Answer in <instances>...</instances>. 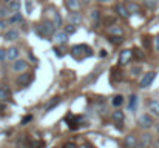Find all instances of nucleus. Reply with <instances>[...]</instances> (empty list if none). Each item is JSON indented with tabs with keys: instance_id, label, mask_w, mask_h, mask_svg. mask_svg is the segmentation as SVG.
<instances>
[{
	"instance_id": "nucleus-30",
	"label": "nucleus",
	"mask_w": 159,
	"mask_h": 148,
	"mask_svg": "<svg viewBox=\"0 0 159 148\" xmlns=\"http://www.w3.org/2000/svg\"><path fill=\"white\" fill-rule=\"evenodd\" d=\"M11 12H12V11H11V9H9L8 6H3V8H0V17H2V19L8 17V16H9Z\"/></svg>"
},
{
	"instance_id": "nucleus-40",
	"label": "nucleus",
	"mask_w": 159,
	"mask_h": 148,
	"mask_svg": "<svg viewBox=\"0 0 159 148\" xmlns=\"http://www.w3.org/2000/svg\"><path fill=\"white\" fill-rule=\"evenodd\" d=\"M63 148H77V145L73 144V142H68V144H65V147Z\"/></svg>"
},
{
	"instance_id": "nucleus-24",
	"label": "nucleus",
	"mask_w": 159,
	"mask_h": 148,
	"mask_svg": "<svg viewBox=\"0 0 159 148\" xmlns=\"http://www.w3.org/2000/svg\"><path fill=\"white\" fill-rule=\"evenodd\" d=\"M8 8H9L12 12H19V9H20V3H19L17 0H11V2L8 3Z\"/></svg>"
},
{
	"instance_id": "nucleus-28",
	"label": "nucleus",
	"mask_w": 159,
	"mask_h": 148,
	"mask_svg": "<svg viewBox=\"0 0 159 148\" xmlns=\"http://www.w3.org/2000/svg\"><path fill=\"white\" fill-rule=\"evenodd\" d=\"M91 20H93L94 23H99V22H101V11H98V9L91 11Z\"/></svg>"
},
{
	"instance_id": "nucleus-8",
	"label": "nucleus",
	"mask_w": 159,
	"mask_h": 148,
	"mask_svg": "<svg viewBox=\"0 0 159 148\" xmlns=\"http://www.w3.org/2000/svg\"><path fill=\"white\" fill-rule=\"evenodd\" d=\"M139 125H141L142 128H150V127L153 125V120H152V117H150L148 114H142V116L139 117Z\"/></svg>"
},
{
	"instance_id": "nucleus-18",
	"label": "nucleus",
	"mask_w": 159,
	"mask_h": 148,
	"mask_svg": "<svg viewBox=\"0 0 159 148\" xmlns=\"http://www.w3.org/2000/svg\"><path fill=\"white\" fill-rule=\"evenodd\" d=\"M22 22H23V17H22V14H19V12H14V16H11V17H9V20H8V23H9V25L22 23Z\"/></svg>"
},
{
	"instance_id": "nucleus-21",
	"label": "nucleus",
	"mask_w": 159,
	"mask_h": 148,
	"mask_svg": "<svg viewBox=\"0 0 159 148\" xmlns=\"http://www.w3.org/2000/svg\"><path fill=\"white\" fill-rule=\"evenodd\" d=\"M9 99V88L8 87H0V102H5Z\"/></svg>"
},
{
	"instance_id": "nucleus-13",
	"label": "nucleus",
	"mask_w": 159,
	"mask_h": 148,
	"mask_svg": "<svg viewBox=\"0 0 159 148\" xmlns=\"http://www.w3.org/2000/svg\"><path fill=\"white\" fill-rule=\"evenodd\" d=\"M68 40H70V34H66L65 31L56 33V42L57 43H66Z\"/></svg>"
},
{
	"instance_id": "nucleus-37",
	"label": "nucleus",
	"mask_w": 159,
	"mask_h": 148,
	"mask_svg": "<svg viewBox=\"0 0 159 148\" xmlns=\"http://www.w3.org/2000/svg\"><path fill=\"white\" fill-rule=\"evenodd\" d=\"M134 56H136V57H138L139 60H142V59L145 57V56H144V52H142L141 49H136V51H134Z\"/></svg>"
},
{
	"instance_id": "nucleus-41",
	"label": "nucleus",
	"mask_w": 159,
	"mask_h": 148,
	"mask_svg": "<svg viewBox=\"0 0 159 148\" xmlns=\"http://www.w3.org/2000/svg\"><path fill=\"white\" fill-rule=\"evenodd\" d=\"M6 25H8V23H6L3 19H0V29H5V28H6Z\"/></svg>"
},
{
	"instance_id": "nucleus-35",
	"label": "nucleus",
	"mask_w": 159,
	"mask_h": 148,
	"mask_svg": "<svg viewBox=\"0 0 159 148\" xmlns=\"http://www.w3.org/2000/svg\"><path fill=\"white\" fill-rule=\"evenodd\" d=\"M6 60V49L0 48V62H5Z\"/></svg>"
},
{
	"instance_id": "nucleus-23",
	"label": "nucleus",
	"mask_w": 159,
	"mask_h": 148,
	"mask_svg": "<svg viewBox=\"0 0 159 148\" xmlns=\"http://www.w3.org/2000/svg\"><path fill=\"white\" fill-rule=\"evenodd\" d=\"M108 40L113 45H120V43H124V36H110Z\"/></svg>"
},
{
	"instance_id": "nucleus-9",
	"label": "nucleus",
	"mask_w": 159,
	"mask_h": 148,
	"mask_svg": "<svg viewBox=\"0 0 159 148\" xmlns=\"http://www.w3.org/2000/svg\"><path fill=\"white\" fill-rule=\"evenodd\" d=\"M6 59L8 60H11V62H14V60H17L19 59V48H8L6 49Z\"/></svg>"
},
{
	"instance_id": "nucleus-4",
	"label": "nucleus",
	"mask_w": 159,
	"mask_h": 148,
	"mask_svg": "<svg viewBox=\"0 0 159 148\" xmlns=\"http://www.w3.org/2000/svg\"><path fill=\"white\" fill-rule=\"evenodd\" d=\"M33 79H34V76H33L31 73L20 74V76L17 77V85H20V87H26V85H30V83L33 82Z\"/></svg>"
},
{
	"instance_id": "nucleus-38",
	"label": "nucleus",
	"mask_w": 159,
	"mask_h": 148,
	"mask_svg": "<svg viewBox=\"0 0 159 148\" xmlns=\"http://www.w3.org/2000/svg\"><path fill=\"white\" fill-rule=\"evenodd\" d=\"M139 73H141V66H134V68L131 70V74H133V76H138Z\"/></svg>"
},
{
	"instance_id": "nucleus-27",
	"label": "nucleus",
	"mask_w": 159,
	"mask_h": 148,
	"mask_svg": "<svg viewBox=\"0 0 159 148\" xmlns=\"http://www.w3.org/2000/svg\"><path fill=\"white\" fill-rule=\"evenodd\" d=\"M110 33H111V36H124L122 28H119L116 25H113V28H110Z\"/></svg>"
},
{
	"instance_id": "nucleus-22",
	"label": "nucleus",
	"mask_w": 159,
	"mask_h": 148,
	"mask_svg": "<svg viewBox=\"0 0 159 148\" xmlns=\"http://www.w3.org/2000/svg\"><path fill=\"white\" fill-rule=\"evenodd\" d=\"M59 103H60V97H54L53 100H51V102L45 106V111H47V113H50V111H51V110H54V108H56Z\"/></svg>"
},
{
	"instance_id": "nucleus-26",
	"label": "nucleus",
	"mask_w": 159,
	"mask_h": 148,
	"mask_svg": "<svg viewBox=\"0 0 159 148\" xmlns=\"http://www.w3.org/2000/svg\"><path fill=\"white\" fill-rule=\"evenodd\" d=\"M127 8H128V11H130L131 14H138V12L141 11L139 5H138V3H133V2H131V3H128V5H127Z\"/></svg>"
},
{
	"instance_id": "nucleus-31",
	"label": "nucleus",
	"mask_w": 159,
	"mask_h": 148,
	"mask_svg": "<svg viewBox=\"0 0 159 148\" xmlns=\"http://www.w3.org/2000/svg\"><path fill=\"white\" fill-rule=\"evenodd\" d=\"M158 2L159 0H144L145 6H147V8H150V9H155V8L158 6Z\"/></svg>"
},
{
	"instance_id": "nucleus-36",
	"label": "nucleus",
	"mask_w": 159,
	"mask_h": 148,
	"mask_svg": "<svg viewBox=\"0 0 159 148\" xmlns=\"http://www.w3.org/2000/svg\"><path fill=\"white\" fill-rule=\"evenodd\" d=\"M33 148H45V142H33V145H31Z\"/></svg>"
},
{
	"instance_id": "nucleus-43",
	"label": "nucleus",
	"mask_w": 159,
	"mask_h": 148,
	"mask_svg": "<svg viewBox=\"0 0 159 148\" xmlns=\"http://www.w3.org/2000/svg\"><path fill=\"white\" fill-rule=\"evenodd\" d=\"M98 2H101V3H108V2H111V0H98Z\"/></svg>"
},
{
	"instance_id": "nucleus-45",
	"label": "nucleus",
	"mask_w": 159,
	"mask_h": 148,
	"mask_svg": "<svg viewBox=\"0 0 159 148\" xmlns=\"http://www.w3.org/2000/svg\"><path fill=\"white\" fill-rule=\"evenodd\" d=\"M84 2H87V3H88V2H91V0H84Z\"/></svg>"
},
{
	"instance_id": "nucleus-44",
	"label": "nucleus",
	"mask_w": 159,
	"mask_h": 148,
	"mask_svg": "<svg viewBox=\"0 0 159 148\" xmlns=\"http://www.w3.org/2000/svg\"><path fill=\"white\" fill-rule=\"evenodd\" d=\"M87 148H93V147H91V145H88V144H87Z\"/></svg>"
},
{
	"instance_id": "nucleus-42",
	"label": "nucleus",
	"mask_w": 159,
	"mask_h": 148,
	"mask_svg": "<svg viewBox=\"0 0 159 148\" xmlns=\"http://www.w3.org/2000/svg\"><path fill=\"white\" fill-rule=\"evenodd\" d=\"M155 48L159 52V36H156V39H155Z\"/></svg>"
},
{
	"instance_id": "nucleus-12",
	"label": "nucleus",
	"mask_w": 159,
	"mask_h": 148,
	"mask_svg": "<svg viewBox=\"0 0 159 148\" xmlns=\"http://www.w3.org/2000/svg\"><path fill=\"white\" fill-rule=\"evenodd\" d=\"M125 147L127 148H136L138 147V139H136V136H133V134H130V136H127L125 137Z\"/></svg>"
},
{
	"instance_id": "nucleus-46",
	"label": "nucleus",
	"mask_w": 159,
	"mask_h": 148,
	"mask_svg": "<svg viewBox=\"0 0 159 148\" xmlns=\"http://www.w3.org/2000/svg\"><path fill=\"white\" fill-rule=\"evenodd\" d=\"M156 130H158V133H159V125H158V128H156Z\"/></svg>"
},
{
	"instance_id": "nucleus-19",
	"label": "nucleus",
	"mask_w": 159,
	"mask_h": 148,
	"mask_svg": "<svg viewBox=\"0 0 159 148\" xmlns=\"http://www.w3.org/2000/svg\"><path fill=\"white\" fill-rule=\"evenodd\" d=\"M70 22L74 23V25H79V23H82V16H80L79 12L73 11V12L70 14Z\"/></svg>"
},
{
	"instance_id": "nucleus-3",
	"label": "nucleus",
	"mask_w": 159,
	"mask_h": 148,
	"mask_svg": "<svg viewBox=\"0 0 159 148\" xmlns=\"http://www.w3.org/2000/svg\"><path fill=\"white\" fill-rule=\"evenodd\" d=\"M155 79H156V73H155V71H150V73L144 74V77H142L141 82H139V87H141V88H148V87L153 83Z\"/></svg>"
},
{
	"instance_id": "nucleus-33",
	"label": "nucleus",
	"mask_w": 159,
	"mask_h": 148,
	"mask_svg": "<svg viewBox=\"0 0 159 148\" xmlns=\"http://www.w3.org/2000/svg\"><path fill=\"white\" fill-rule=\"evenodd\" d=\"M142 43H144V47H145V48H150V45H152V40L148 39V36H145V37L142 39Z\"/></svg>"
},
{
	"instance_id": "nucleus-16",
	"label": "nucleus",
	"mask_w": 159,
	"mask_h": 148,
	"mask_svg": "<svg viewBox=\"0 0 159 148\" xmlns=\"http://www.w3.org/2000/svg\"><path fill=\"white\" fill-rule=\"evenodd\" d=\"M148 110H150L155 116H158L159 117V102L158 100H155V99L150 100V102H148Z\"/></svg>"
},
{
	"instance_id": "nucleus-25",
	"label": "nucleus",
	"mask_w": 159,
	"mask_h": 148,
	"mask_svg": "<svg viewBox=\"0 0 159 148\" xmlns=\"http://www.w3.org/2000/svg\"><path fill=\"white\" fill-rule=\"evenodd\" d=\"M111 103H113V106H116V108H119L122 103H124V97L120 96V94H117V96H114V97L111 99Z\"/></svg>"
},
{
	"instance_id": "nucleus-2",
	"label": "nucleus",
	"mask_w": 159,
	"mask_h": 148,
	"mask_svg": "<svg viewBox=\"0 0 159 148\" xmlns=\"http://www.w3.org/2000/svg\"><path fill=\"white\" fill-rule=\"evenodd\" d=\"M71 56L74 57V59H77V60H82L85 56H93V49L90 48V47H87V45H84V43H80V45H74L73 48H71Z\"/></svg>"
},
{
	"instance_id": "nucleus-15",
	"label": "nucleus",
	"mask_w": 159,
	"mask_h": 148,
	"mask_svg": "<svg viewBox=\"0 0 159 148\" xmlns=\"http://www.w3.org/2000/svg\"><path fill=\"white\" fill-rule=\"evenodd\" d=\"M150 144H152V136L150 134H142V137H141V142H139V145L141 148H148L150 147Z\"/></svg>"
},
{
	"instance_id": "nucleus-14",
	"label": "nucleus",
	"mask_w": 159,
	"mask_h": 148,
	"mask_svg": "<svg viewBox=\"0 0 159 148\" xmlns=\"http://www.w3.org/2000/svg\"><path fill=\"white\" fill-rule=\"evenodd\" d=\"M124 119H125L124 111H119V110H117V111H113V120H114L119 127H120V123L124 122Z\"/></svg>"
},
{
	"instance_id": "nucleus-34",
	"label": "nucleus",
	"mask_w": 159,
	"mask_h": 148,
	"mask_svg": "<svg viewBox=\"0 0 159 148\" xmlns=\"http://www.w3.org/2000/svg\"><path fill=\"white\" fill-rule=\"evenodd\" d=\"M31 120H33V116H31V114H28V116H25V117L22 119V125H26V123H28V122H31Z\"/></svg>"
},
{
	"instance_id": "nucleus-11",
	"label": "nucleus",
	"mask_w": 159,
	"mask_h": 148,
	"mask_svg": "<svg viewBox=\"0 0 159 148\" xmlns=\"http://www.w3.org/2000/svg\"><path fill=\"white\" fill-rule=\"evenodd\" d=\"M66 6L70 11H79L82 8V3L80 0H66Z\"/></svg>"
},
{
	"instance_id": "nucleus-29",
	"label": "nucleus",
	"mask_w": 159,
	"mask_h": 148,
	"mask_svg": "<svg viewBox=\"0 0 159 148\" xmlns=\"http://www.w3.org/2000/svg\"><path fill=\"white\" fill-rule=\"evenodd\" d=\"M63 31H65L66 34H74V33H76V25H74V23H70V25H65V28H63Z\"/></svg>"
},
{
	"instance_id": "nucleus-20",
	"label": "nucleus",
	"mask_w": 159,
	"mask_h": 148,
	"mask_svg": "<svg viewBox=\"0 0 159 148\" xmlns=\"http://www.w3.org/2000/svg\"><path fill=\"white\" fill-rule=\"evenodd\" d=\"M138 96L136 94H131L130 96V99H128V108L131 110V111H134L136 110V106H138Z\"/></svg>"
},
{
	"instance_id": "nucleus-7",
	"label": "nucleus",
	"mask_w": 159,
	"mask_h": 148,
	"mask_svg": "<svg viewBox=\"0 0 159 148\" xmlns=\"http://www.w3.org/2000/svg\"><path fill=\"white\" fill-rule=\"evenodd\" d=\"M116 12H117V14H119V17H122V19H128V17L131 16V12L128 11L127 5H122V3L116 5Z\"/></svg>"
},
{
	"instance_id": "nucleus-1",
	"label": "nucleus",
	"mask_w": 159,
	"mask_h": 148,
	"mask_svg": "<svg viewBox=\"0 0 159 148\" xmlns=\"http://www.w3.org/2000/svg\"><path fill=\"white\" fill-rule=\"evenodd\" d=\"M36 34L40 36V37H50V36L56 34V25H54V22H51V20L42 22V23L36 28Z\"/></svg>"
},
{
	"instance_id": "nucleus-6",
	"label": "nucleus",
	"mask_w": 159,
	"mask_h": 148,
	"mask_svg": "<svg viewBox=\"0 0 159 148\" xmlns=\"http://www.w3.org/2000/svg\"><path fill=\"white\" fill-rule=\"evenodd\" d=\"M133 57V51L131 49H124L120 54H119V65H125L131 60Z\"/></svg>"
},
{
	"instance_id": "nucleus-32",
	"label": "nucleus",
	"mask_w": 159,
	"mask_h": 148,
	"mask_svg": "<svg viewBox=\"0 0 159 148\" xmlns=\"http://www.w3.org/2000/svg\"><path fill=\"white\" fill-rule=\"evenodd\" d=\"M25 8H26V14H31L33 12V8H34L33 0H25Z\"/></svg>"
},
{
	"instance_id": "nucleus-17",
	"label": "nucleus",
	"mask_w": 159,
	"mask_h": 148,
	"mask_svg": "<svg viewBox=\"0 0 159 148\" xmlns=\"http://www.w3.org/2000/svg\"><path fill=\"white\" fill-rule=\"evenodd\" d=\"M51 16H53V22H54V25H56V28H60L62 26V17H60V14L56 9H51Z\"/></svg>"
},
{
	"instance_id": "nucleus-10",
	"label": "nucleus",
	"mask_w": 159,
	"mask_h": 148,
	"mask_svg": "<svg viewBox=\"0 0 159 148\" xmlns=\"http://www.w3.org/2000/svg\"><path fill=\"white\" fill-rule=\"evenodd\" d=\"M19 36H20V31L19 29H8L5 33V39L6 40H17Z\"/></svg>"
},
{
	"instance_id": "nucleus-5",
	"label": "nucleus",
	"mask_w": 159,
	"mask_h": 148,
	"mask_svg": "<svg viewBox=\"0 0 159 148\" xmlns=\"http://www.w3.org/2000/svg\"><path fill=\"white\" fill-rule=\"evenodd\" d=\"M26 68H28V62H26V60H23V59H17V60H14L12 71H16V73H22V71H26Z\"/></svg>"
},
{
	"instance_id": "nucleus-39",
	"label": "nucleus",
	"mask_w": 159,
	"mask_h": 148,
	"mask_svg": "<svg viewBox=\"0 0 159 148\" xmlns=\"http://www.w3.org/2000/svg\"><path fill=\"white\" fill-rule=\"evenodd\" d=\"M54 52H56L57 57H63V52L60 51V48H54Z\"/></svg>"
}]
</instances>
